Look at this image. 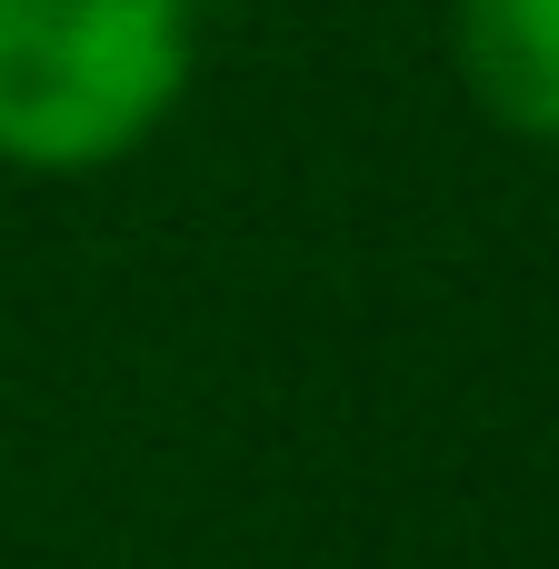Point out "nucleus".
<instances>
[{
  "instance_id": "obj_1",
  "label": "nucleus",
  "mask_w": 559,
  "mask_h": 569,
  "mask_svg": "<svg viewBox=\"0 0 559 569\" xmlns=\"http://www.w3.org/2000/svg\"><path fill=\"white\" fill-rule=\"evenodd\" d=\"M190 90V0H0V170H110Z\"/></svg>"
},
{
  "instance_id": "obj_2",
  "label": "nucleus",
  "mask_w": 559,
  "mask_h": 569,
  "mask_svg": "<svg viewBox=\"0 0 559 569\" xmlns=\"http://www.w3.org/2000/svg\"><path fill=\"white\" fill-rule=\"evenodd\" d=\"M450 70L480 120L559 150V0H450Z\"/></svg>"
}]
</instances>
